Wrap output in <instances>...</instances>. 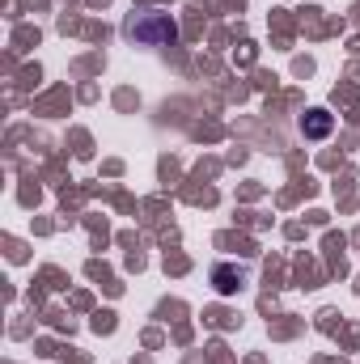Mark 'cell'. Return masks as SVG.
<instances>
[{"label":"cell","mask_w":360,"mask_h":364,"mask_svg":"<svg viewBox=\"0 0 360 364\" xmlns=\"http://www.w3.org/2000/svg\"><path fill=\"white\" fill-rule=\"evenodd\" d=\"M127 38H136L140 47H170V43L179 38V26H174L170 13L144 9V13H136V17L127 21Z\"/></svg>","instance_id":"1"},{"label":"cell","mask_w":360,"mask_h":364,"mask_svg":"<svg viewBox=\"0 0 360 364\" xmlns=\"http://www.w3.org/2000/svg\"><path fill=\"white\" fill-rule=\"evenodd\" d=\"M331 127H335V119H331L327 110H309V114L301 119V136H305V140H322V136H331Z\"/></svg>","instance_id":"2"},{"label":"cell","mask_w":360,"mask_h":364,"mask_svg":"<svg viewBox=\"0 0 360 364\" xmlns=\"http://www.w3.org/2000/svg\"><path fill=\"white\" fill-rule=\"evenodd\" d=\"M212 279H216V292L221 296H233L238 288H246V267H216Z\"/></svg>","instance_id":"3"}]
</instances>
